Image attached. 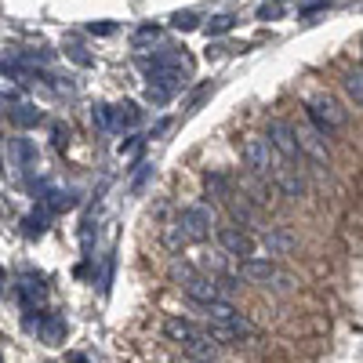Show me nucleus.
I'll use <instances>...</instances> for the list:
<instances>
[{
  "label": "nucleus",
  "instance_id": "28",
  "mask_svg": "<svg viewBox=\"0 0 363 363\" xmlns=\"http://www.w3.org/2000/svg\"><path fill=\"white\" fill-rule=\"evenodd\" d=\"M69 363H87V356H73V359H69Z\"/></svg>",
  "mask_w": 363,
  "mask_h": 363
},
{
  "label": "nucleus",
  "instance_id": "27",
  "mask_svg": "<svg viewBox=\"0 0 363 363\" xmlns=\"http://www.w3.org/2000/svg\"><path fill=\"white\" fill-rule=\"evenodd\" d=\"M4 284H8V272L0 269V294H4Z\"/></svg>",
  "mask_w": 363,
  "mask_h": 363
},
{
  "label": "nucleus",
  "instance_id": "18",
  "mask_svg": "<svg viewBox=\"0 0 363 363\" xmlns=\"http://www.w3.org/2000/svg\"><path fill=\"white\" fill-rule=\"evenodd\" d=\"M342 87H345V95L363 109V69H349L345 80H342Z\"/></svg>",
  "mask_w": 363,
  "mask_h": 363
},
{
  "label": "nucleus",
  "instance_id": "1",
  "mask_svg": "<svg viewBox=\"0 0 363 363\" xmlns=\"http://www.w3.org/2000/svg\"><path fill=\"white\" fill-rule=\"evenodd\" d=\"M240 157H244V164L251 167V174L255 178H272V171L280 167V153L272 149V142L265 138V135H251V138H244V145H240Z\"/></svg>",
  "mask_w": 363,
  "mask_h": 363
},
{
  "label": "nucleus",
  "instance_id": "20",
  "mask_svg": "<svg viewBox=\"0 0 363 363\" xmlns=\"http://www.w3.org/2000/svg\"><path fill=\"white\" fill-rule=\"evenodd\" d=\"M22 298H26V306H33V301H44V287L33 284V280H26V284H22Z\"/></svg>",
  "mask_w": 363,
  "mask_h": 363
},
{
  "label": "nucleus",
  "instance_id": "17",
  "mask_svg": "<svg viewBox=\"0 0 363 363\" xmlns=\"http://www.w3.org/2000/svg\"><path fill=\"white\" fill-rule=\"evenodd\" d=\"M8 116H11V124H15V128H37L40 120H44L40 109H33V106H15Z\"/></svg>",
  "mask_w": 363,
  "mask_h": 363
},
{
  "label": "nucleus",
  "instance_id": "4",
  "mask_svg": "<svg viewBox=\"0 0 363 363\" xmlns=\"http://www.w3.org/2000/svg\"><path fill=\"white\" fill-rule=\"evenodd\" d=\"M265 138L272 142V149L284 157V160H291V164H298L301 157V138H298V131L287 124V120H269V131H265Z\"/></svg>",
  "mask_w": 363,
  "mask_h": 363
},
{
  "label": "nucleus",
  "instance_id": "21",
  "mask_svg": "<svg viewBox=\"0 0 363 363\" xmlns=\"http://www.w3.org/2000/svg\"><path fill=\"white\" fill-rule=\"evenodd\" d=\"M91 116H95V124H99L102 131H113V113H109V106H95V113H91Z\"/></svg>",
  "mask_w": 363,
  "mask_h": 363
},
{
  "label": "nucleus",
  "instance_id": "3",
  "mask_svg": "<svg viewBox=\"0 0 363 363\" xmlns=\"http://www.w3.org/2000/svg\"><path fill=\"white\" fill-rule=\"evenodd\" d=\"M174 222H178L182 229H186L189 244H207L211 233H215V215H211V207H203V203L186 207V211H182V215H178Z\"/></svg>",
  "mask_w": 363,
  "mask_h": 363
},
{
  "label": "nucleus",
  "instance_id": "11",
  "mask_svg": "<svg viewBox=\"0 0 363 363\" xmlns=\"http://www.w3.org/2000/svg\"><path fill=\"white\" fill-rule=\"evenodd\" d=\"M113 113V131H124V128H138L142 120V109L135 102H120V106H109Z\"/></svg>",
  "mask_w": 363,
  "mask_h": 363
},
{
  "label": "nucleus",
  "instance_id": "23",
  "mask_svg": "<svg viewBox=\"0 0 363 363\" xmlns=\"http://www.w3.org/2000/svg\"><path fill=\"white\" fill-rule=\"evenodd\" d=\"M44 233V215H29L26 218V236H40Z\"/></svg>",
  "mask_w": 363,
  "mask_h": 363
},
{
  "label": "nucleus",
  "instance_id": "19",
  "mask_svg": "<svg viewBox=\"0 0 363 363\" xmlns=\"http://www.w3.org/2000/svg\"><path fill=\"white\" fill-rule=\"evenodd\" d=\"M193 277H196V265H193V262H171V280H174L178 287H186Z\"/></svg>",
  "mask_w": 363,
  "mask_h": 363
},
{
  "label": "nucleus",
  "instance_id": "13",
  "mask_svg": "<svg viewBox=\"0 0 363 363\" xmlns=\"http://www.w3.org/2000/svg\"><path fill=\"white\" fill-rule=\"evenodd\" d=\"M203 189H207V196L215 200V203H225V200L233 196V182L215 171V174H203Z\"/></svg>",
  "mask_w": 363,
  "mask_h": 363
},
{
  "label": "nucleus",
  "instance_id": "12",
  "mask_svg": "<svg viewBox=\"0 0 363 363\" xmlns=\"http://www.w3.org/2000/svg\"><path fill=\"white\" fill-rule=\"evenodd\" d=\"M262 247H265V258H272V255H287V251L294 247V236L284 233V229H269V233L262 236Z\"/></svg>",
  "mask_w": 363,
  "mask_h": 363
},
{
  "label": "nucleus",
  "instance_id": "2",
  "mask_svg": "<svg viewBox=\"0 0 363 363\" xmlns=\"http://www.w3.org/2000/svg\"><path fill=\"white\" fill-rule=\"evenodd\" d=\"M309 120H313V128L323 135V138H330V135H338L342 128H345V109L335 102V99H327V95H320V99H313L309 102Z\"/></svg>",
  "mask_w": 363,
  "mask_h": 363
},
{
  "label": "nucleus",
  "instance_id": "25",
  "mask_svg": "<svg viewBox=\"0 0 363 363\" xmlns=\"http://www.w3.org/2000/svg\"><path fill=\"white\" fill-rule=\"evenodd\" d=\"M69 58H73V62H80V66H91V55H84L80 48H69Z\"/></svg>",
  "mask_w": 363,
  "mask_h": 363
},
{
  "label": "nucleus",
  "instance_id": "8",
  "mask_svg": "<svg viewBox=\"0 0 363 363\" xmlns=\"http://www.w3.org/2000/svg\"><path fill=\"white\" fill-rule=\"evenodd\" d=\"M277 262H272V258H244V262H240V269H236V277L240 280H247V284H262V287H269L272 284V277H277Z\"/></svg>",
  "mask_w": 363,
  "mask_h": 363
},
{
  "label": "nucleus",
  "instance_id": "24",
  "mask_svg": "<svg viewBox=\"0 0 363 363\" xmlns=\"http://www.w3.org/2000/svg\"><path fill=\"white\" fill-rule=\"evenodd\" d=\"M171 22H174V29H193V26H196V15H193V11H178Z\"/></svg>",
  "mask_w": 363,
  "mask_h": 363
},
{
  "label": "nucleus",
  "instance_id": "5",
  "mask_svg": "<svg viewBox=\"0 0 363 363\" xmlns=\"http://www.w3.org/2000/svg\"><path fill=\"white\" fill-rule=\"evenodd\" d=\"M218 244H222L225 255H233V258H240V262L258 255V240H255L244 225H222V229H218Z\"/></svg>",
  "mask_w": 363,
  "mask_h": 363
},
{
  "label": "nucleus",
  "instance_id": "10",
  "mask_svg": "<svg viewBox=\"0 0 363 363\" xmlns=\"http://www.w3.org/2000/svg\"><path fill=\"white\" fill-rule=\"evenodd\" d=\"M182 349H186V352H189L193 359H215V356H218V342H215V338L207 335V327L200 330L196 338H189V342L182 345Z\"/></svg>",
  "mask_w": 363,
  "mask_h": 363
},
{
  "label": "nucleus",
  "instance_id": "14",
  "mask_svg": "<svg viewBox=\"0 0 363 363\" xmlns=\"http://www.w3.org/2000/svg\"><path fill=\"white\" fill-rule=\"evenodd\" d=\"M37 330H40V342H44V345H62V338H66V320L44 316Z\"/></svg>",
  "mask_w": 363,
  "mask_h": 363
},
{
  "label": "nucleus",
  "instance_id": "29",
  "mask_svg": "<svg viewBox=\"0 0 363 363\" xmlns=\"http://www.w3.org/2000/svg\"><path fill=\"white\" fill-rule=\"evenodd\" d=\"M196 363H218V359H196Z\"/></svg>",
  "mask_w": 363,
  "mask_h": 363
},
{
  "label": "nucleus",
  "instance_id": "7",
  "mask_svg": "<svg viewBox=\"0 0 363 363\" xmlns=\"http://www.w3.org/2000/svg\"><path fill=\"white\" fill-rule=\"evenodd\" d=\"M272 182H277V189L284 193V196H291V200H298V196H306V174H301L291 160H280V167L272 171Z\"/></svg>",
  "mask_w": 363,
  "mask_h": 363
},
{
  "label": "nucleus",
  "instance_id": "16",
  "mask_svg": "<svg viewBox=\"0 0 363 363\" xmlns=\"http://www.w3.org/2000/svg\"><path fill=\"white\" fill-rule=\"evenodd\" d=\"M164 247L171 251V255H182L189 247V236H186V229H182L178 222H171L167 229H164Z\"/></svg>",
  "mask_w": 363,
  "mask_h": 363
},
{
  "label": "nucleus",
  "instance_id": "22",
  "mask_svg": "<svg viewBox=\"0 0 363 363\" xmlns=\"http://www.w3.org/2000/svg\"><path fill=\"white\" fill-rule=\"evenodd\" d=\"M229 29H233V18L229 15H218V18H211L207 33H229Z\"/></svg>",
  "mask_w": 363,
  "mask_h": 363
},
{
  "label": "nucleus",
  "instance_id": "6",
  "mask_svg": "<svg viewBox=\"0 0 363 363\" xmlns=\"http://www.w3.org/2000/svg\"><path fill=\"white\" fill-rule=\"evenodd\" d=\"M186 294L196 301V306H207V301H218L225 298V287H222V277H215V272H196V277L186 284Z\"/></svg>",
  "mask_w": 363,
  "mask_h": 363
},
{
  "label": "nucleus",
  "instance_id": "9",
  "mask_svg": "<svg viewBox=\"0 0 363 363\" xmlns=\"http://www.w3.org/2000/svg\"><path fill=\"white\" fill-rule=\"evenodd\" d=\"M203 327H196L193 320H182V316H171L167 323H164V335L171 338V342H178V345H186L189 338H196Z\"/></svg>",
  "mask_w": 363,
  "mask_h": 363
},
{
  "label": "nucleus",
  "instance_id": "26",
  "mask_svg": "<svg viewBox=\"0 0 363 363\" xmlns=\"http://www.w3.org/2000/svg\"><path fill=\"white\" fill-rule=\"evenodd\" d=\"M66 142H69V131H66V128H55V145H58V149H62Z\"/></svg>",
  "mask_w": 363,
  "mask_h": 363
},
{
  "label": "nucleus",
  "instance_id": "30",
  "mask_svg": "<svg viewBox=\"0 0 363 363\" xmlns=\"http://www.w3.org/2000/svg\"><path fill=\"white\" fill-rule=\"evenodd\" d=\"M0 363H4V356H0Z\"/></svg>",
  "mask_w": 363,
  "mask_h": 363
},
{
  "label": "nucleus",
  "instance_id": "15",
  "mask_svg": "<svg viewBox=\"0 0 363 363\" xmlns=\"http://www.w3.org/2000/svg\"><path fill=\"white\" fill-rule=\"evenodd\" d=\"M174 91H178L174 84H167V80H160V77H153V84H149V87H145V99H149V102H153V106H167V102L174 99Z\"/></svg>",
  "mask_w": 363,
  "mask_h": 363
}]
</instances>
